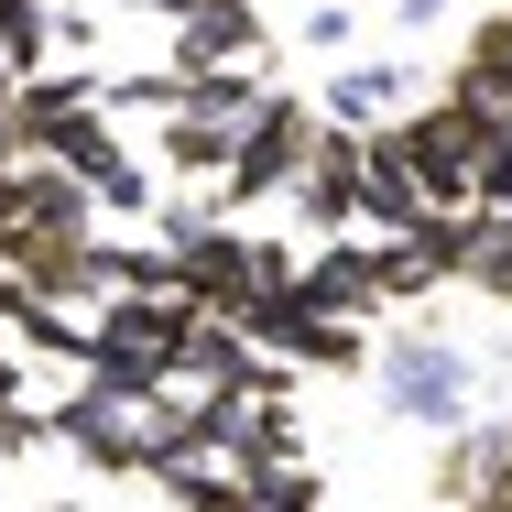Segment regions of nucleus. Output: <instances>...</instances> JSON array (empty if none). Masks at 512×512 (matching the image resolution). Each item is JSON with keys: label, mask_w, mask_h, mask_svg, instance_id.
Listing matches in <instances>:
<instances>
[{"label": "nucleus", "mask_w": 512, "mask_h": 512, "mask_svg": "<svg viewBox=\"0 0 512 512\" xmlns=\"http://www.w3.org/2000/svg\"><path fill=\"white\" fill-rule=\"evenodd\" d=\"M382 414H393V425H425V436H469V414H480L469 349H447L436 327L382 338Z\"/></svg>", "instance_id": "f257e3e1"}, {"label": "nucleus", "mask_w": 512, "mask_h": 512, "mask_svg": "<svg viewBox=\"0 0 512 512\" xmlns=\"http://www.w3.org/2000/svg\"><path fill=\"white\" fill-rule=\"evenodd\" d=\"M316 131H327V120H316L306 99H284V88H273V99H262V120H251V131H240V153H229V175H218V207H251V197H284V186H295V175H306V153H316Z\"/></svg>", "instance_id": "f03ea898"}, {"label": "nucleus", "mask_w": 512, "mask_h": 512, "mask_svg": "<svg viewBox=\"0 0 512 512\" xmlns=\"http://www.w3.org/2000/svg\"><path fill=\"white\" fill-rule=\"evenodd\" d=\"M229 327L251 338V360H306V371H349V360H360V327H349V316H327V306H306L295 284H284V295L229 306Z\"/></svg>", "instance_id": "7ed1b4c3"}, {"label": "nucleus", "mask_w": 512, "mask_h": 512, "mask_svg": "<svg viewBox=\"0 0 512 512\" xmlns=\"http://www.w3.org/2000/svg\"><path fill=\"white\" fill-rule=\"evenodd\" d=\"M262 22H251V0H197L186 22H175V77H262Z\"/></svg>", "instance_id": "20e7f679"}, {"label": "nucleus", "mask_w": 512, "mask_h": 512, "mask_svg": "<svg viewBox=\"0 0 512 512\" xmlns=\"http://www.w3.org/2000/svg\"><path fill=\"white\" fill-rule=\"evenodd\" d=\"M360 175H371V142H360V131H316L306 175H295V197H306L316 229H349V218H360Z\"/></svg>", "instance_id": "39448f33"}, {"label": "nucleus", "mask_w": 512, "mask_h": 512, "mask_svg": "<svg viewBox=\"0 0 512 512\" xmlns=\"http://www.w3.org/2000/svg\"><path fill=\"white\" fill-rule=\"evenodd\" d=\"M295 295L327 316H382V284H371V240H338V251H316V262H295Z\"/></svg>", "instance_id": "423d86ee"}, {"label": "nucleus", "mask_w": 512, "mask_h": 512, "mask_svg": "<svg viewBox=\"0 0 512 512\" xmlns=\"http://www.w3.org/2000/svg\"><path fill=\"white\" fill-rule=\"evenodd\" d=\"M404 66H338V77H327V88H316V109H327V131H371V120H382V131H393V120H404Z\"/></svg>", "instance_id": "0eeeda50"}, {"label": "nucleus", "mask_w": 512, "mask_h": 512, "mask_svg": "<svg viewBox=\"0 0 512 512\" xmlns=\"http://www.w3.org/2000/svg\"><path fill=\"white\" fill-rule=\"evenodd\" d=\"M447 99H469L480 120H502V131H512V11L469 33V66H458V88H447Z\"/></svg>", "instance_id": "6e6552de"}, {"label": "nucleus", "mask_w": 512, "mask_h": 512, "mask_svg": "<svg viewBox=\"0 0 512 512\" xmlns=\"http://www.w3.org/2000/svg\"><path fill=\"white\" fill-rule=\"evenodd\" d=\"M33 316H44V295H33V273H22L11 251H0V327H33Z\"/></svg>", "instance_id": "1a4fd4ad"}, {"label": "nucleus", "mask_w": 512, "mask_h": 512, "mask_svg": "<svg viewBox=\"0 0 512 512\" xmlns=\"http://www.w3.org/2000/svg\"><path fill=\"white\" fill-rule=\"evenodd\" d=\"M306 44H316V55L349 44V0H316V11H306Z\"/></svg>", "instance_id": "9d476101"}, {"label": "nucleus", "mask_w": 512, "mask_h": 512, "mask_svg": "<svg viewBox=\"0 0 512 512\" xmlns=\"http://www.w3.org/2000/svg\"><path fill=\"white\" fill-rule=\"evenodd\" d=\"M436 11H447V0H393V22H404V33H425Z\"/></svg>", "instance_id": "9b49d317"}, {"label": "nucleus", "mask_w": 512, "mask_h": 512, "mask_svg": "<svg viewBox=\"0 0 512 512\" xmlns=\"http://www.w3.org/2000/svg\"><path fill=\"white\" fill-rule=\"evenodd\" d=\"M0 425H11V371H0Z\"/></svg>", "instance_id": "f8f14e48"}, {"label": "nucleus", "mask_w": 512, "mask_h": 512, "mask_svg": "<svg viewBox=\"0 0 512 512\" xmlns=\"http://www.w3.org/2000/svg\"><path fill=\"white\" fill-rule=\"evenodd\" d=\"M44 512H77V502H44Z\"/></svg>", "instance_id": "ddd939ff"}, {"label": "nucleus", "mask_w": 512, "mask_h": 512, "mask_svg": "<svg viewBox=\"0 0 512 512\" xmlns=\"http://www.w3.org/2000/svg\"><path fill=\"white\" fill-rule=\"evenodd\" d=\"M0 11H11V0H0Z\"/></svg>", "instance_id": "4468645a"}]
</instances>
